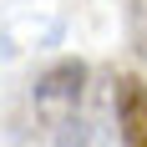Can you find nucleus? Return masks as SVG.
<instances>
[{"instance_id":"nucleus-1","label":"nucleus","mask_w":147,"mask_h":147,"mask_svg":"<svg viewBox=\"0 0 147 147\" xmlns=\"http://www.w3.org/2000/svg\"><path fill=\"white\" fill-rule=\"evenodd\" d=\"M117 142L122 147H147V86L137 76L117 81Z\"/></svg>"}]
</instances>
